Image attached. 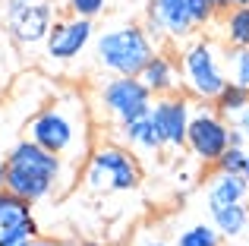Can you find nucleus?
I'll list each match as a JSON object with an SVG mask.
<instances>
[{"label":"nucleus","mask_w":249,"mask_h":246,"mask_svg":"<svg viewBox=\"0 0 249 246\" xmlns=\"http://www.w3.org/2000/svg\"><path fill=\"white\" fill-rule=\"evenodd\" d=\"M25 136L41 148L54 152L67 164L79 167L91 152V114L79 95H60L35 114L25 126Z\"/></svg>","instance_id":"obj_1"},{"label":"nucleus","mask_w":249,"mask_h":246,"mask_svg":"<svg viewBox=\"0 0 249 246\" xmlns=\"http://www.w3.org/2000/svg\"><path fill=\"white\" fill-rule=\"evenodd\" d=\"M73 177H76L73 164H67V161L57 158L54 152L41 148L38 142H32L29 136L19 139L16 145L6 152L3 190H10L13 196L25 199V202H32V205L63 193Z\"/></svg>","instance_id":"obj_2"},{"label":"nucleus","mask_w":249,"mask_h":246,"mask_svg":"<svg viewBox=\"0 0 249 246\" xmlns=\"http://www.w3.org/2000/svg\"><path fill=\"white\" fill-rule=\"evenodd\" d=\"M158 44L148 38L142 22H126L104 29L95 38V63L110 76H139Z\"/></svg>","instance_id":"obj_3"},{"label":"nucleus","mask_w":249,"mask_h":246,"mask_svg":"<svg viewBox=\"0 0 249 246\" xmlns=\"http://www.w3.org/2000/svg\"><path fill=\"white\" fill-rule=\"evenodd\" d=\"M82 183L91 193H133L142 183L139 158L126 145H91L82 161Z\"/></svg>","instance_id":"obj_4"},{"label":"nucleus","mask_w":249,"mask_h":246,"mask_svg":"<svg viewBox=\"0 0 249 246\" xmlns=\"http://www.w3.org/2000/svg\"><path fill=\"white\" fill-rule=\"evenodd\" d=\"M221 51L214 41L199 38L189 48H183L180 54V86L183 95H189L199 105H212V98L224 88L227 73H224V60H221Z\"/></svg>","instance_id":"obj_5"},{"label":"nucleus","mask_w":249,"mask_h":246,"mask_svg":"<svg viewBox=\"0 0 249 246\" xmlns=\"http://www.w3.org/2000/svg\"><path fill=\"white\" fill-rule=\"evenodd\" d=\"M95 101H98L104 117L114 126H120V123H129V120L142 117V114H148L155 98L142 86L139 76H110V79H104L98 86Z\"/></svg>","instance_id":"obj_6"},{"label":"nucleus","mask_w":249,"mask_h":246,"mask_svg":"<svg viewBox=\"0 0 249 246\" xmlns=\"http://www.w3.org/2000/svg\"><path fill=\"white\" fill-rule=\"evenodd\" d=\"M231 145V123L221 117L212 105L193 107V117L186 126V148L202 161V164H214L218 155Z\"/></svg>","instance_id":"obj_7"},{"label":"nucleus","mask_w":249,"mask_h":246,"mask_svg":"<svg viewBox=\"0 0 249 246\" xmlns=\"http://www.w3.org/2000/svg\"><path fill=\"white\" fill-rule=\"evenodd\" d=\"M6 29L13 41L22 48H38L44 44L51 25H54V3L51 0H6Z\"/></svg>","instance_id":"obj_8"},{"label":"nucleus","mask_w":249,"mask_h":246,"mask_svg":"<svg viewBox=\"0 0 249 246\" xmlns=\"http://www.w3.org/2000/svg\"><path fill=\"white\" fill-rule=\"evenodd\" d=\"M142 29L148 32L155 44L161 41H186L196 32V22L189 16L186 0H152L145 10V22Z\"/></svg>","instance_id":"obj_9"},{"label":"nucleus","mask_w":249,"mask_h":246,"mask_svg":"<svg viewBox=\"0 0 249 246\" xmlns=\"http://www.w3.org/2000/svg\"><path fill=\"white\" fill-rule=\"evenodd\" d=\"M91 35H95V25L91 19H82V16H63V19H54L48 38H44V57L54 63H70L89 48Z\"/></svg>","instance_id":"obj_10"},{"label":"nucleus","mask_w":249,"mask_h":246,"mask_svg":"<svg viewBox=\"0 0 249 246\" xmlns=\"http://www.w3.org/2000/svg\"><path fill=\"white\" fill-rule=\"evenodd\" d=\"M193 107H196L193 98L183 92L161 95V98L152 101V117L158 123L164 148H170V152L186 148V126H189V117H193Z\"/></svg>","instance_id":"obj_11"},{"label":"nucleus","mask_w":249,"mask_h":246,"mask_svg":"<svg viewBox=\"0 0 249 246\" xmlns=\"http://www.w3.org/2000/svg\"><path fill=\"white\" fill-rule=\"evenodd\" d=\"M142 86L152 92V98H161V95H174L180 92V63H177L174 54L167 51H155L148 57V63L139 70Z\"/></svg>","instance_id":"obj_12"},{"label":"nucleus","mask_w":249,"mask_h":246,"mask_svg":"<svg viewBox=\"0 0 249 246\" xmlns=\"http://www.w3.org/2000/svg\"><path fill=\"white\" fill-rule=\"evenodd\" d=\"M117 136H120V145H126L133 155H155V152L164 148L158 123L152 117V107H148V114H142V117H136L129 123H120V126H117Z\"/></svg>","instance_id":"obj_13"},{"label":"nucleus","mask_w":249,"mask_h":246,"mask_svg":"<svg viewBox=\"0 0 249 246\" xmlns=\"http://www.w3.org/2000/svg\"><path fill=\"white\" fill-rule=\"evenodd\" d=\"M212 224L218 230L224 246H249V209L246 202L221 205V209H208Z\"/></svg>","instance_id":"obj_14"},{"label":"nucleus","mask_w":249,"mask_h":246,"mask_svg":"<svg viewBox=\"0 0 249 246\" xmlns=\"http://www.w3.org/2000/svg\"><path fill=\"white\" fill-rule=\"evenodd\" d=\"M246 196H249V183H246L243 174L214 171V177L208 180V190H205V205L208 209H221V205L246 202Z\"/></svg>","instance_id":"obj_15"},{"label":"nucleus","mask_w":249,"mask_h":246,"mask_svg":"<svg viewBox=\"0 0 249 246\" xmlns=\"http://www.w3.org/2000/svg\"><path fill=\"white\" fill-rule=\"evenodd\" d=\"M221 38L227 48H249V6H227L221 13Z\"/></svg>","instance_id":"obj_16"},{"label":"nucleus","mask_w":249,"mask_h":246,"mask_svg":"<svg viewBox=\"0 0 249 246\" xmlns=\"http://www.w3.org/2000/svg\"><path fill=\"white\" fill-rule=\"evenodd\" d=\"M246 105H249V88L237 86V82H231V79H227L224 88H221V92L212 98V107H214V111H218L227 123H231L233 117H240V114L246 111Z\"/></svg>","instance_id":"obj_17"},{"label":"nucleus","mask_w":249,"mask_h":246,"mask_svg":"<svg viewBox=\"0 0 249 246\" xmlns=\"http://www.w3.org/2000/svg\"><path fill=\"white\" fill-rule=\"evenodd\" d=\"M32 215V202L13 196L10 190H0V228H10V224H22L29 221Z\"/></svg>","instance_id":"obj_18"},{"label":"nucleus","mask_w":249,"mask_h":246,"mask_svg":"<svg viewBox=\"0 0 249 246\" xmlns=\"http://www.w3.org/2000/svg\"><path fill=\"white\" fill-rule=\"evenodd\" d=\"M224 73L231 82L249 88V48H227L224 51Z\"/></svg>","instance_id":"obj_19"},{"label":"nucleus","mask_w":249,"mask_h":246,"mask_svg":"<svg viewBox=\"0 0 249 246\" xmlns=\"http://www.w3.org/2000/svg\"><path fill=\"white\" fill-rule=\"evenodd\" d=\"M177 246H224L214 230V224H189L177 234Z\"/></svg>","instance_id":"obj_20"},{"label":"nucleus","mask_w":249,"mask_h":246,"mask_svg":"<svg viewBox=\"0 0 249 246\" xmlns=\"http://www.w3.org/2000/svg\"><path fill=\"white\" fill-rule=\"evenodd\" d=\"M38 234H41V230H38V221L29 218V221H22V224L0 228V246H29Z\"/></svg>","instance_id":"obj_21"},{"label":"nucleus","mask_w":249,"mask_h":246,"mask_svg":"<svg viewBox=\"0 0 249 246\" xmlns=\"http://www.w3.org/2000/svg\"><path fill=\"white\" fill-rule=\"evenodd\" d=\"M186 6H189V16H193L196 29H205V25H212L214 19L224 13L221 0H186Z\"/></svg>","instance_id":"obj_22"},{"label":"nucleus","mask_w":249,"mask_h":246,"mask_svg":"<svg viewBox=\"0 0 249 246\" xmlns=\"http://www.w3.org/2000/svg\"><path fill=\"white\" fill-rule=\"evenodd\" d=\"M246 155H249L246 145H227L224 152L218 155V161H214V171H221V174H243L246 171Z\"/></svg>","instance_id":"obj_23"},{"label":"nucleus","mask_w":249,"mask_h":246,"mask_svg":"<svg viewBox=\"0 0 249 246\" xmlns=\"http://www.w3.org/2000/svg\"><path fill=\"white\" fill-rule=\"evenodd\" d=\"M107 0H67V13L70 16H82V19H95L104 13Z\"/></svg>","instance_id":"obj_24"},{"label":"nucleus","mask_w":249,"mask_h":246,"mask_svg":"<svg viewBox=\"0 0 249 246\" xmlns=\"http://www.w3.org/2000/svg\"><path fill=\"white\" fill-rule=\"evenodd\" d=\"M231 123H233V126H240V129H243V133H246V139H249V105H246V111L240 114V117H233Z\"/></svg>","instance_id":"obj_25"},{"label":"nucleus","mask_w":249,"mask_h":246,"mask_svg":"<svg viewBox=\"0 0 249 246\" xmlns=\"http://www.w3.org/2000/svg\"><path fill=\"white\" fill-rule=\"evenodd\" d=\"M29 246H67V243H60V240H51V237H35Z\"/></svg>","instance_id":"obj_26"},{"label":"nucleus","mask_w":249,"mask_h":246,"mask_svg":"<svg viewBox=\"0 0 249 246\" xmlns=\"http://www.w3.org/2000/svg\"><path fill=\"white\" fill-rule=\"evenodd\" d=\"M3 180H6V155H0V190H3Z\"/></svg>","instance_id":"obj_27"},{"label":"nucleus","mask_w":249,"mask_h":246,"mask_svg":"<svg viewBox=\"0 0 249 246\" xmlns=\"http://www.w3.org/2000/svg\"><path fill=\"white\" fill-rule=\"evenodd\" d=\"M221 6H224V10L227 6H249V0H221Z\"/></svg>","instance_id":"obj_28"},{"label":"nucleus","mask_w":249,"mask_h":246,"mask_svg":"<svg viewBox=\"0 0 249 246\" xmlns=\"http://www.w3.org/2000/svg\"><path fill=\"white\" fill-rule=\"evenodd\" d=\"M142 246H170V243H164V240H148V243H142Z\"/></svg>","instance_id":"obj_29"},{"label":"nucleus","mask_w":249,"mask_h":246,"mask_svg":"<svg viewBox=\"0 0 249 246\" xmlns=\"http://www.w3.org/2000/svg\"><path fill=\"white\" fill-rule=\"evenodd\" d=\"M243 177H246V183H249V155H246V171H243Z\"/></svg>","instance_id":"obj_30"},{"label":"nucleus","mask_w":249,"mask_h":246,"mask_svg":"<svg viewBox=\"0 0 249 246\" xmlns=\"http://www.w3.org/2000/svg\"><path fill=\"white\" fill-rule=\"evenodd\" d=\"M82 246H101V243H82Z\"/></svg>","instance_id":"obj_31"}]
</instances>
